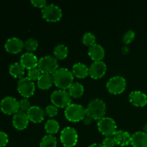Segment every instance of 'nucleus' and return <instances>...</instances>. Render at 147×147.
Instances as JSON below:
<instances>
[{"instance_id": "nucleus-1", "label": "nucleus", "mask_w": 147, "mask_h": 147, "mask_svg": "<svg viewBox=\"0 0 147 147\" xmlns=\"http://www.w3.org/2000/svg\"><path fill=\"white\" fill-rule=\"evenodd\" d=\"M52 76L55 85L63 90L69 89L73 83L74 76L72 71L66 67H59Z\"/></svg>"}, {"instance_id": "nucleus-2", "label": "nucleus", "mask_w": 147, "mask_h": 147, "mask_svg": "<svg viewBox=\"0 0 147 147\" xmlns=\"http://www.w3.org/2000/svg\"><path fill=\"white\" fill-rule=\"evenodd\" d=\"M106 104L100 98L92 99L86 108V114L95 120H100L105 117Z\"/></svg>"}, {"instance_id": "nucleus-3", "label": "nucleus", "mask_w": 147, "mask_h": 147, "mask_svg": "<svg viewBox=\"0 0 147 147\" xmlns=\"http://www.w3.org/2000/svg\"><path fill=\"white\" fill-rule=\"evenodd\" d=\"M86 115V109L80 104L71 103L65 109V116L66 119L72 122L82 121Z\"/></svg>"}, {"instance_id": "nucleus-4", "label": "nucleus", "mask_w": 147, "mask_h": 147, "mask_svg": "<svg viewBox=\"0 0 147 147\" xmlns=\"http://www.w3.org/2000/svg\"><path fill=\"white\" fill-rule=\"evenodd\" d=\"M52 103L57 108H66L71 104L72 97L69 92L65 90L59 89L54 90L50 95Z\"/></svg>"}, {"instance_id": "nucleus-5", "label": "nucleus", "mask_w": 147, "mask_h": 147, "mask_svg": "<svg viewBox=\"0 0 147 147\" xmlns=\"http://www.w3.org/2000/svg\"><path fill=\"white\" fill-rule=\"evenodd\" d=\"M37 67L42 73L53 74L58 67L57 59L52 55H45L39 60Z\"/></svg>"}, {"instance_id": "nucleus-6", "label": "nucleus", "mask_w": 147, "mask_h": 147, "mask_svg": "<svg viewBox=\"0 0 147 147\" xmlns=\"http://www.w3.org/2000/svg\"><path fill=\"white\" fill-rule=\"evenodd\" d=\"M60 138L63 146L65 147H73L77 144L78 135L74 128L67 126L61 131Z\"/></svg>"}, {"instance_id": "nucleus-7", "label": "nucleus", "mask_w": 147, "mask_h": 147, "mask_svg": "<svg viewBox=\"0 0 147 147\" xmlns=\"http://www.w3.org/2000/svg\"><path fill=\"white\" fill-rule=\"evenodd\" d=\"M98 128L100 133L106 136H113L117 131L114 119L111 117H103L98 121Z\"/></svg>"}, {"instance_id": "nucleus-8", "label": "nucleus", "mask_w": 147, "mask_h": 147, "mask_svg": "<svg viewBox=\"0 0 147 147\" xmlns=\"http://www.w3.org/2000/svg\"><path fill=\"white\" fill-rule=\"evenodd\" d=\"M42 15L48 22H57L61 19L63 11L58 5L55 4H47L42 9Z\"/></svg>"}, {"instance_id": "nucleus-9", "label": "nucleus", "mask_w": 147, "mask_h": 147, "mask_svg": "<svg viewBox=\"0 0 147 147\" xmlns=\"http://www.w3.org/2000/svg\"><path fill=\"white\" fill-rule=\"evenodd\" d=\"M106 88L111 93L119 94L124 91L126 88V80L123 77L116 76L111 78L106 83Z\"/></svg>"}, {"instance_id": "nucleus-10", "label": "nucleus", "mask_w": 147, "mask_h": 147, "mask_svg": "<svg viewBox=\"0 0 147 147\" xmlns=\"http://www.w3.org/2000/svg\"><path fill=\"white\" fill-rule=\"evenodd\" d=\"M17 90L23 97H30L34 94L35 90L34 82L30 80L28 77L22 78L17 83Z\"/></svg>"}, {"instance_id": "nucleus-11", "label": "nucleus", "mask_w": 147, "mask_h": 147, "mask_svg": "<svg viewBox=\"0 0 147 147\" xmlns=\"http://www.w3.org/2000/svg\"><path fill=\"white\" fill-rule=\"evenodd\" d=\"M0 109L5 114H15L20 111L19 101L12 96H7L1 100Z\"/></svg>"}, {"instance_id": "nucleus-12", "label": "nucleus", "mask_w": 147, "mask_h": 147, "mask_svg": "<svg viewBox=\"0 0 147 147\" xmlns=\"http://www.w3.org/2000/svg\"><path fill=\"white\" fill-rule=\"evenodd\" d=\"M107 69L106 64L103 61H94L89 67V75L94 79H98L105 75Z\"/></svg>"}, {"instance_id": "nucleus-13", "label": "nucleus", "mask_w": 147, "mask_h": 147, "mask_svg": "<svg viewBox=\"0 0 147 147\" xmlns=\"http://www.w3.org/2000/svg\"><path fill=\"white\" fill-rule=\"evenodd\" d=\"M4 47L8 53L16 54L21 52L24 48V42L18 37H11L6 41Z\"/></svg>"}, {"instance_id": "nucleus-14", "label": "nucleus", "mask_w": 147, "mask_h": 147, "mask_svg": "<svg viewBox=\"0 0 147 147\" xmlns=\"http://www.w3.org/2000/svg\"><path fill=\"white\" fill-rule=\"evenodd\" d=\"M29 119L27 113L22 111H19L17 113L14 114L12 119L13 126L18 130H23L28 126Z\"/></svg>"}, {"instance_id": "nucleus-15", "label": "nucleus", "mask_w": 147, "mask_h": 147, "mask_svg": "<svg viewBox=\"0 0 147 147\" xmlns=\"http://www.w3.org/2000/svg\"><path fill=\"white\" fill-rule=\"evenodd\" d=\"M39 60L37 59V56L32 53L27 52L22 55L21 58H20V63L22 65L25 69L34 68L37 67Z\"/></svg>"}, {"instance_id": "nucleus-16", "label": "nucleus", "mask_w": 147, "mask_h": 147, "mask_svg": "<svg viewBox=\"0 0 147 147\" xmlns=\"http://www.w3.org/2000/svg\"><path fill=\"white\" fill-rule=\"evenodd\" d=\"M129 99L132 105L138 107H143L147 103V96L141 90H134L130 93Z\"/></svg>"}, {"instance_id": "nucleus-17", "label": "nucleus", "mask_w": 147, "mask_h": 147, "mask_svg": "<svg viewBox=\"0 0 147 147\" xmlns=\"http://www.w3.org/2000/svg\"><path fill=\"white\" fill-rule=\"evenodd\" d=\"M45 111L41 107L33 106L27 111L29 120L34 123H40L45 118Z\"/></svg>"}, {"instance_id": "nucleus-18", "label": "nucleus", "mask_w": 147, "mask_h": 147, "mask_svg": "<svg viewBox=\"0 0 147 147\" xmlns=\"http://www.w3.org/2000/svg\"><path fill=\"white\" fill-rule=\"evenodd\" d=\"M113 138L116 142V144L121 146H125L131 144V135L126 131L119 130L116 131V133L113 134Z\"/></svg>"}, {"instance_id": "nucleus-19", "label": "nucleus", "mask_w": 147, "mask_h": 147, "mask_svg": "<svg viewBox=\"0 0 147 147\" xmlns=\"http://www.w3.org/2000/svg\"><path fill=\"white\" fill-rule=\"evenodd\" d=\"M88 55L94 61H100L104 57L105 50L100 45L95 43L89 47Z\"/></svg>"}, {"instance_id": "nucleus-20", "label": "nucleus", "mask_w": 147, "mask_h": 147, "mask_svg": "<svg viewBox=\"0 0 147 147\" xmlns=\"http://www.w3.org/2000/svg\"><path fill=\"white\" fill-rule=\"evenodd\" d=\"M131 144L134 147H147V134L144 131H136L131 135Z\"/></svg>"}, {"instance_id": "nucleus-21", "label": "nucleus", "mask_w": 147, "mask_h": 147, "mask_svg": "<svg viewBox=\"0 0 147 147\" xmlns=\"http://www.w3.org/2000/svg\"><path fill=\"white\" fill-rule=\"evenodd\" d=\"M72 73L76 77L83 78L89 74V67L83 63H76L73 65Z\"/></svg>"}, {"instance_id": "nucleus-22", "label": "nucleus", "mask_w": 147, "mask_h": 147, "mask_svg": "<svg viewBox=\"0 0 147 147\" xmlns=\"http://www.w3.org/2000/svg\"><path fill=\"white\" fill-rule=\"evenodd\" d=\"M53 83L54 82H53V76L50 74H46V73H42L40 77L37 80V86L42 90L50 88Z\"/></svg>"}, {"instance_id": "nucleus-23", "label": "nucleus", "mask_w": 147, "mask_h": 147, "mask_svg": "<svg viewBox=\"0 0 147 147\" xmlns=\"http://www.w3.org/2000/svg\"><path fill=\"white\" fill-rule=\"evenodd\" d=\"M24 70L25 68L20 63H12L9 68L10 75L16 78H22V76L24 74Z\"/></svg>"}, {"instance_id": "nucleus-24", "label": "nucleus", "mask_w": 147, "mask_h": 147, "mask_svg": "<svg viewBox=\"0 0 147 147\" xmlns=\"http://www.w3.org/2000/svg\"><path fill=\"white\" fill-rule=\"evenodd\" d=\"M68 90L71 97L77 98H80L84 93V86L82 83L76 82L71 85Z\"/></svg>"}, {"instance_id": "nucleus-25", "label": "nucleus", "mask_w": 147, "mask_h": 147, "mask_svg": "<svg viewBox=\"0 0 147 147\" xmlns=\"http://www.w3.org/2000/svg\"><path fill=\"white\" fill-rule=\"evenodd\" d=\"M53 53H54L55 57L59 60H63L67 56L68 48L64 44H58L55 47Z\"/></svg>"}, {"instance_id": "nucleus-26", "label": "nucleus", "mask_w": 147, "mask_h": 147, "mask_svg": "<svg viewBox=\"0 0 147 147\" xmlns=\"http://www.w3.org/2000/svg\"><path fill=\"white\" fill-rule=\"evenodd\" d=\"M57 139L52 134H47L43 136L40 143V147H57Z\"/></svg>"}, {"instance_id": "nucleus-27", "label": "nucleus", "mask_w": 147, "mask_h": 147, "mask_svg": "<svg viewBox=\"0 0 147 147\" xmlns=\"http://www.w3.org/2000/svg\"><path fill=\"white\" fill-rule=\"evenodd\" d=\"M60 129V124L58 121L55 119H49L45 124V129L48 134H54L57 133Z\"/></svg>"}, {"instance_id": "nucleus-28", "label": "nucleus", "mask_w": 147, "mask_h": 147, "mask_svg": "<svg viewBox=\"0 0 147 147\" xmlns=\"http://www.w3.org/2000/svg\"><path fill=\"white\" fill-rule=\"evenodd\" d=\"M96 36L94 35V34H93L92 32H88L85 33L83 35V39H82L83 44L85 45L89 46V47L96 43Z\"/></svg>"}, {"instance_id": "nucleus-29", "label": "nucleus", "mask_w": 147, "mask_h": 147, "mask_svg": "<svg viewBox=\"0 0 147 147\" xmlns=\"http://www.w3.org/2000/svg\"><path fill=\"white\" fill-rule=\"evenodd\" d=\"M38 47V42L34 38L27 39L24 42V47L27 51H34Z\"/></svg>"}, {"instance_id": "nucleus-30", "label": "nucleus", "mask_w": 147, "mask_h": 147, "mask_svg": "<svg viewBox=\"0 0 147 147\" xmlns=\"http://www.w3.org/2000/svg\"><path fill=\"white\" fill-rule=\"evenodd\" d=\"M42 75L41 71L39 70L38 67H34V68L30 69L28 70V73H27V77L32 80H37L40 76Z\"/></svg>"}, {"instance_id": "nucleus-31", "label": "nucleus", "mask_w": 147, "mask_h": 147, "mask_svg": "<svg viewBox=\"0 0 147 147\" xmlns=\"http://www.w3.org/2000/svg\"><path fill=\"white\" fill-rule=\"evenodd\" d=\"M135 38V32L134 30H129L124 33L123 36V42L125 44H129Z\"/></svg>"}, {"instance_id": "nucleus-32", "label": "nucleus", "mask_w": 147, "mask_h": 147, "mask_svg": "<svg viewBox=\"0 0 147 147\" xmlns=\"http://www.w3.org/2000/svg\"><path fill=\"white\" fill-rule=\"evenodd\" d=\"M45 113L49 117H53V116H56L57 114V113H58V108L53 104L48 105L45 108Z\"/></svg>"}, {"instance_id": "nucleus-33", "label": "nucleus", "mask_w": 147, "mask_h": 147, "mask_svg": "<svg viewBox=\"0 0 147 147\" xmlns=\"http://www.w3.org/2000/svg\"><path fill=\"white\" fill-rule=\"evenodd\" d=\"M20 109L22 111H27L32 107L30 101L27 98H22L19 101Z\"/></svg>"}, {"instance_id": "nucleus-34", "label": "nucleus", "mask_w": 147, "mask_h": 147, "mask_svg": "<svg viewBox=\"0 0 147 147\" xmlns=\"http://www.w3.org/2000/svg\"><path fill=\"white\" fill-rule=\"evenodd\" d=\"M102 145L103 147H114L116 145L113 136H106L102 142Z\"/></svg>"}, {"instance_id": "nucleus-35", "label": "nucleus", "mask_w": 147, "mask_h": 147, "mask_svg": "<svg viewBox=\"0 0 147 147\" xmlns=\"http://www.w3.org/2000/svg\"><path fill=\"white\" fill-rule=\"evenodd\" d=\"M9 137L8 135L4 131H0V147H4L8 144Z\"/></svg>"}, {"instance_id": "nucleus-36", "label": "nucleus", "mask_w": 147, "mask_h": 147, "mask_svg": "<svg viewBox=\"0 0 147 147\" xmlns=\"http://www.w3.org/2000/svg\"><path fill=\"white\" fill-rule=\"evenodd\" d=\"M31 3L37 7H42L44 8L47 5V1L45 0H32Z\"/></svg>"}, {"instance_id": "nucleus-37", "label": "nucleus", "mask_w": 147, "mask_h": 147, "mask_svg": "<svg viewBox=\"0 0 147 147\" xmlns=\"http://www.w3.org/2000/svg\"><path fill=\"white\" fill-rule=\"evenodd\" d=\"M92 120H93V119H92L91 117H90L89 116L86 115V116H85L84 119H83V121L85 125H90V123H91Z\"/></svg>"}, {"instance_id": "nucleus-38", "label": "nucleus", "mask_w": 147, "mask_h": 147, "mask_svg": "<svg viewBox=\"0 0 147 147\" xmlns=\"http://www.w3.org/2000/svg\"><path fill=\"white\" fill-rule=\"evenodd\" d=\"M88 147H103V145L100 144H97V143H93L92 144H90Z\"/></svg>"}, {"instance_id": "nucleus-39", "label": "nucleus", "mask_w": 147, "mask_h": 147, "mask_svg": "<svg viewBox=\"0 0 147 147\" xmlns=\"http://www.w3.org/2000/svg\"><path fill=\"white\" fill-rule=\"evenodd\" d=\"M143 131L144 132L145 134H147V123H146V124L144 125V126Z\"/></svg>"}]
</instances>
